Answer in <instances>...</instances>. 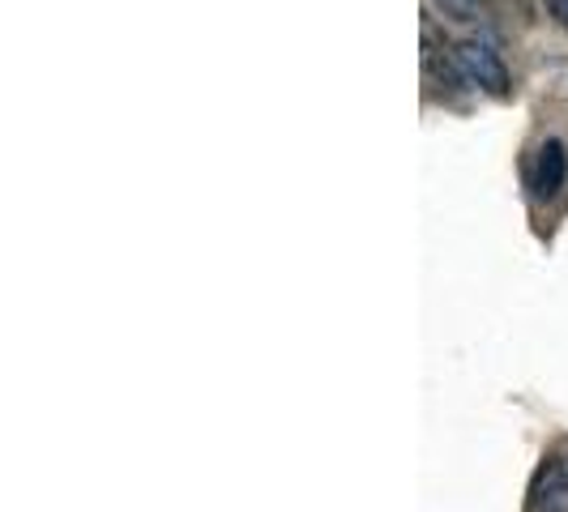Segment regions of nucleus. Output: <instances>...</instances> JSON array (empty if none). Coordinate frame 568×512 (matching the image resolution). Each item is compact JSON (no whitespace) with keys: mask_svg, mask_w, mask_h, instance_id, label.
I'll list each match as a JSON object with an SVG mask.
<instances>
[{"mask_svg":"<svg viewBox=\"0 0 568 512\" xmlns=\"http://www.w3.org/2000/svg\"><path fill=\"white\" fill-rule=\"evenodd\" d=\"M454 60L466 85L484 90L491 99H509L513 94V78L509 69H505V57L496 52V43H487V39H462L454 48Z\"/></svg>","mask_w":568,"mask_h":512,"instance_id":"nucleus-1","label":"nucleus"},{"mask_svg":"<svg viewBox=\"0 0 568 512\" xmlns=\"http://www.w3.org/2000/svg\"><path fill=\"white\" fill-rule=\"evenodd\" d=\"M565 184H568V150H565V142L547 137V142L539 145V154H535L530 188H535V197L539 201H551L565 193Z\"/></svg>","mask_w":568,"mask_h":512,"instance_id":"nucleus-2","label":"nucleus"},{"mask_svg":"<svg viewBox=\"0 0 568 512\" xmlns=\"http://www.w3.org/2000/svg\"><path fill=\"white\" fill-rule=\"evenodd\" d=\"M526 512H568V474L560 457H547L530 483V509Z\"/></svg>","mask_w":568,"mask_h":512,"instance_id":"nucleus-3","label":"nucleus"},{"mask_svg":"<svg viewBox=\"0 0 568 512\" xmlns=\"http://www.w3.org/2000/svg\"><path fill=\"white\" fill-rule=\"evenodd\" d=\"M436 13H445L449 22H475L484 13V0H432Z\"/></svg>","mask_w":568,"mask_h":512,"instance_id":"nucleus-4","label":"nucleus"},{"mask_svg":"<svg viewBox=\"0 0 568 512\" xmlns=\"http://www.w3.org/2000/svg\"><path fill=\"white\" fill-rule=\"evenodd\" d=\"M542 4H547V13L568 30V0H542Z\"/></svg>","mask_w":568,"mask_h":512,"instance_id":"nucleus-5","label":"nucleus"},{"mask_svg":"<svg viewBox=\"0 0 568 512\" xmlns=\"http://www.w3.org/2000/svg\"><path fill=\"white\" fill-rule=\"evenodd\" d=\"M556 457H560V465H565V474H568V449L565 453H556Z\"/></svg>","mask_w":568,"mask_h":512,"instance_id":"nucleus-6","label":"nucleus"}]
</instances>
